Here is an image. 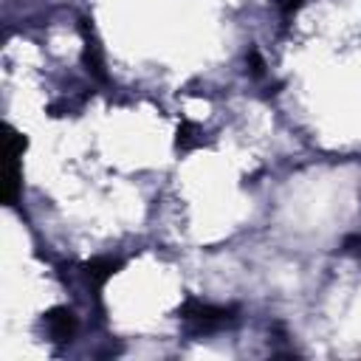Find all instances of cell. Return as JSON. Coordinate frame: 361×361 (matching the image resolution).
Instances as JSON below:
<instances>
[{"label":"cell","instance_id":"1","mask_svg":"<svg viewBox=\"0 0 361 361\" xmlns=\"http://www.w3.org/2000/svg\"><path fill=\"white\" fill-rule=\"evenodd\" d=\"M183 319L192 324V330L212 333V330H220V327L231 324L234 310L231 307H214V305H206V302H189L183 307Z\"/></svg>","mask_w":361,"mask_h":361},{"label":"cell","instance_id":"2","mask_svg":"<svg viewBox=\"0 0 361 361\" xmlns=\"http://www.w3.org/2000/svg\"><path fill=\"white\" fill-rule=\"evenodd\" d=\"M45 324H48V333L51 338L56 341H68L76 330V316L68 310V307H54L48 316H45Z\"/></svg>","mask_w":361,"mask_h":361},{"label":"cell","instance_id":"3","mask_svg":"<svg viewBox=\"0 0 361 361\" xmlns=\"http://www.w3.org/2000/svg\"><path fill=\"white\" fill-rule=\"evenodd\" d=\"M116 271H118V259H113V257H96L85 265V276L93 285H104Z\"/></svg>","mask_w":361,"mask_h":361}]
</instances>
